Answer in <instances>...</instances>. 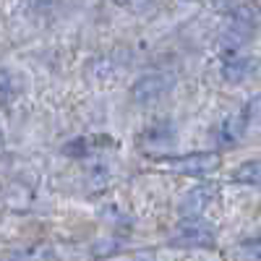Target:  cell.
<instances>
[{
    "mask_svg": "<svg viewBox=\"0 0 261 261\" xmlns=\"http://www.w3.org/2000/svg\"><path fill=\"white\" fill-rule=\"evenodd\" d=\"M209 201H212V188L199 186V188L188 191L186 201H183V212H186V214H199V212H201Z\"/></svg>",
    "mask_w": 261,
    "mask_h": 261,
    "instance_id": "8992f818",
    "label": "cell"
},
{
    "mask_svg": "<svg viewBox=\"0 0 261 261\" xmlns=\"http://www.w3.org/2000/svg\"><path fill=\"white\" fill-rule=\"evenodd\" d=\"M243 130H246V118H227L220 128H217V144L220 146H232L238 139L243 136Z\"/></svg>",
    "mask_w": 261,
    "mask_h": 261,
    "instance_id": "5b68a950",
    "label": "cell"
},
{
    "mask_svg": "<svg viewBox=\"0 0 261 261\" xmlns=\"http://www.w3.org/2000/svg\"><path fill=\"white\" fill-rule=\"evenodd\" d=\"M217 165H220L217 154H188L180 160H172V170L188 172V175H204V172L217 170Z\"/></svg>",
    "mask_w": 261,
    "mask_h": 261,
    "instance_id": "3957f363",
    "label": "cell"
},
{
    "mask_svg": "<svg viewBox=\"0 0 261 261\" xmlns=\"http://www.w3.org/2000/svg\"><path fill=\"white\" fill-rule=\"evenodd\" d=\"M251 71H253V60H251V58H241V55H230V58L225 60V65H222V76H225V81H230V84L246 81V79L251 76Z\"/></svg>",
    "mask_w": 261,
    "mask_h": 261,
    "instance_id": "277c9868",
    "label": "cell"
},
{
    "mask_svg": "<svg viewBox=\"0 0 261 261\" xmlns=\"http://www.w3.org/2000/svg\"><path fill=\"white\" fill-rule=\"evenodd\" d=\"M120 6H136V3H144V0H118Z\"/></svg>",
    "mask_w": 261,
    "mask_h": 261,
    "instance_id": "8fae6325",
    "label": "cell"
},
{
    "mask_svg": "<svg viewBox=\"0 0 261 261\" xmlns=\"http://www.w3.org/2000/svg\"><path fill=\"white\" fill-rule=\"evenodd\" d=\"M86 146H89V141H86V139H76V141H71V144H65V154H71V157H84L86 151H89Z\"/></svg>",
    "mask_w": 261,
    "mask_h": 261,
    "instance_id": "30bf717a",
    "label": "cell"
},
{
    "mask_svg": "<svg viewBox=\"0 0 261 261\" xmlns=\"http://www.w3.org/2000/svg\"><path fill=\"white\" fill-rule=\"evenodd\" d=\"M172 89V76L167 73H149V76H141L136 84H134V102L139 105H157L160 99H165Z\"/></svg>",
    "mask_w": 261,
    "mask_h": 261,
    "instance_id": "6da1fadb",
    "label": "cell"
},
{
    "mask_svg": "<svg viewBox=\"0 0 261 261\" xmlns=\"http://www.w3.org/2000/svg\"><path fill=\"white\" fill-rule=\"evenodd\" d=\"M144 139L149 141V144H170L172 141V130L167 128V125H151L146 134H144Z\"/></svg>",
    "mask_w": 261,
    "mask_h": 261,
    "instance_id": "9c48e42d",
    "label": "cell"
},
{
    "mask_svg": "<svg viewBox=\"0 0 261 261\" xmlns=\"http://www.w3.org/2000/svg\"><path fill=\"white\" fill-rule=\"evenodd\" d=\"M21 89L18 76L11 71H0V105H11Z\"/></svg>",
    "mask_w": 261,
    "mask_h": 261,
    "instance_id": "52a82bcc",
    "label": "cell"
},
{
    "mask_svg": "<svg viewBox=\"0 0 261 261\" xmlns=\"http://www.w3.org/2000/svg\"><path fill=\"white\" fill-rule=\"evenodd\" d=\"M172 246H186V248H199V246H212L214 243V235H212V227L199 220V217H193V220H186L178 225L175 235H172Z\"/></svg>",
    "mask_w": 261,
    "mask_h": 261,
    "instance_id": "7a4b0ae2",
    "label": "cell"
},
{
    "mask_svg": "<svg viewBox=\"0 0 261 261\" xmlns=\"http://www.w3.org/2000/svg\"><path fill=\"white\" fill-rule=\"evenodd\" d=\"M235 180L238 183H246V186H258L261 183V165L258 162H246L238 167L235 172Z\"/></svg>",
    "mask_w": 261,
    "mask_h": 261,
    "instance_id": "ba28073f",
    "label": "cell"
}]
</instances>
